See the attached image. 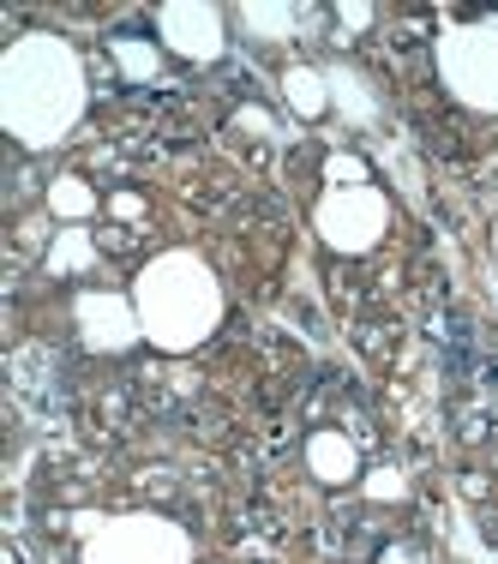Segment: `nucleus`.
<instances>
[{"label":"nucleus","instance_id":"f257e3e1","mask_svg":"<svg viewBox=\"0 0 498 564\" xmlns=\"http://www.w3.org/2000/svg\"><path fill=\"white\" fill-rule=\"evenodd\" d=\"M7 120L24 144H48L85 109V85H78V61L66 55L55 36H31L7 55V85H0Z\"/></svg>","mask_w":498,"mask_h":564},{"label":"nucleus","instance_id":"f03ea898","mask_svg":"<svg viewBox=\"0 0 498 564\" xmlns=\"http://www.w3.org/2000/svg\"><path fill=\"white\" fill-rule=\"evenodd\" d=\"M223 318V289L193 252H169L139 276V330L156 348H193Z\"/></svg>","mask_w":498,"mask_h":564},{"label":"nucleus","instance_id":"7ed1b4c3","mask_svg":"<svg viewBox=\"0 0 498 564\" xmlns=\"http://www.w3.org/2000/svg\"><path fill=\"white\" fill-rule=\"evenodd\" d=\"M444 78L463 102L475 109H498V24H480V31H451L439 48Z\"/></svg>","mask_w":498,"mask_h":564},{"label":"nucleus","instance_id":"20e7f679","mask_svg":"<svg viewBox=\"0 0 498 564\" xmlns=\"http://www.w3.org/2000/svg\"><path fill=\"white\" fill-rule=\"evenodd\" d=\"M85 564H186V534L156 517H127L90 541Z\"/></svg>","mask_w":498,"mask_h":564},{"label":"nucleus","instance_id":"39448f33","mask_svg":"<svg viewBox=\"0 0 498 564\" xmlns=\"http://www.w3.org/2000/svg\"><path fill=\"white\" fill-rule=\"evenodd\" d=\"M318 228H325V240H331V247H343V252L372 247L379 228H385L379 193H367V186H343V193H331L325 210H318Z\"/></svg>","mask_w":498,"mask_h":564},{"label":"nucleus","instance_id":"423d86ee","mask_svg":"<svg viewBox=\"0 0 498 564\" xmlns=\"http://www.w3.org/2000/svg\"><path fill=\"white\" fill-rule=\"evenodd\" d=\"M163 31H169V43L181 48V55H198V61H210L223 48V19L210 7H169Z\"/></svg>","mask_w":498,"mask_h":564},{"label":"nucleus","instance_id":"0eeeda50","mask_svg":"<svg viewBox=\"0 0 498 564\" xmlns=\"http://www.w3.org/2000/svg\"><path fill=\"white\" fill-rule=\"evenodd\" d=\"M78 318H85L90 343H102V348H120V343L139 337V325L127 318V306H120V301H85V306H78Z\"/></svg>","mask_w":498,"mask_h":564},{"label":"nucleus","instance_id":"6e6552de","mask_svg":"<svg viewBox=\"0 0 498 564\" xmlns=\"http://www.w3.org/2000/svg\"><path fill=\"white\" fill-rule=\"evenodd\" d=\"M313 463H318V475H325V480L355 475V451H348L343 438H318V445H313Z\"/></svg>","mask_w":498,"mask_h":564},{"label":"nucleus","instance_id":"1a4fd4ad","mask_svg":"<svg viewBox=\"0 0 498 564\" xmlns=\"http://www.w3.org/2000/svg\"><path fill=\"white\" fill-rule=\"evenodd\" d=\"M289 85H294V102H301V109H318V78L313 73H294Z\"/></svg>","mask_w":498,"mask_h":564}]
</instances>
